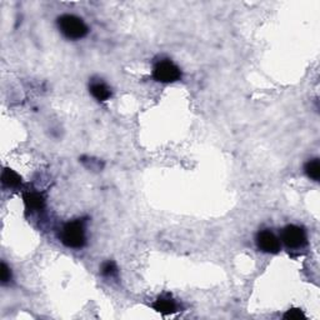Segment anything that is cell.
Returning <instances> with one entry per match:
<instances>
[{
  "label": "cell",
  "mask_w": 320,
  "mask_h": 320,
  "mask_svg": "<svg viewBox=\"0 0 320 320\" xmlns=\"http://www.w3.org/2000/svg\"><path fill=\"white\" fill-rule=\"evenodd\" d=\"M256 245L259 249L269 254H277L280 250V242L278 236L270 230H263L256 235Z\"/></svg>",
  "instance_id": "5"
},
{
  "label": "cell",
  "mask_w": 320,
  "mask_h": 320,
  "mask_svg": "<svg viewBox=\"0 0 320 320\" xmlns=\"http://www.w3.org/2000/svg\"><path fill=\"white\" fill-rule=\"evenodd\" d=\"M153 308H154L157 312L161 313L164 315L173 314V313L177 312V305L174 303L171 299H164L159 298L154 304H153Z\"/></svg>",
  "instance_id": "7"
},
{
  "label": "cell",
  "mask_w": 320,
  "mask_h": 320,
  "mask_svg": "<svg viewBox=\"0 0 320 320\" xmlns=\"http://www.w3.org/2000/svg\"><path fill=\"white\" fill-rule=\"evenodd\" d=\"M60 240L65 247L80 249L85 245L84 223L80 220L66 223L60 233Z\"/></svg>",
  "instance_id": "1"
},
{
  "label": "cell",
  "mask_w": 320,
  "mask_h": 320,
  "mask_svg": "<svg viewBox=\"0 0 320 320\" xmlns=\"http://www.w3.org/2000/svg\"><path fill=\"white\" fill-rule=\"evenodd\" d=\"M282 239L290 249H299L307 244V233L298 225H288L283 229Z\"/></svg>",
  "instance_id": "4"
},
{
  "label": "cell",
  "mask_w": 320,
  "mask_h": 320,
  "mask_svg": "<svg viewBox=\"0 0 320 320\" xmlns=\"http://www.w3.org/2000/svg\"><path fill=\"white\" fill-rule=\"evenodd\" d=\"M1 182H3V184L5 185V187L15 188L22 184V178H20L19 174L15 173L14 170L5 168L3 174H1Z\"/></svg>",
  "instance_id": "9"
},
{
  "label": "cell",
  "mask_w": 320,
  "mask_h": 320,
  "mask_svg": "<svg viewBox=\"0 0 320 320\" xmlns=\"http://www.w3.org/2000/svg\"><path fill=\"white\" fill-rule=\"evenodd\" d=\"M305 173L309 178L318 182L320 178V163L319 159H313L305 164Z\"/></svg>",
  "instance_id": "10"
},
{
  "label": "cell",
  "mask_w": 320,
  "mask_h": 320,
  "mask_svg": "<svg viewBox=\"0 0 320 320\" xmlns=\"http://www.w3.org/2000/svg\"><path fill=\"white\" fill-rule=\"evenodd\" d=\"M284 319L287 320H303L307 319L305 314L303 313V310L296 309V308H293V309H289L284 314Z\"/></svg>",
  "instance_id": "12"
},
{
  "label": "cell",
  "mask_w": 320,
  "mask_h": 320,
  "mask_svg": "<svg viewBox=\"0 0 320 320\" xmlns=\"http://www.w3.org/2000/svg\"><path fill=\"white\" fill-rule=\"evenodd\" d=\"M90 93L98 101H105L111 96V92L104 83H94L90 87Z\"/></svg>",
  "instance_id": "8"
},
{
  "label": "cell",
  "mask_w": 320,
  "mask_h": 320,
  "mask_svg": "<svg viewBox=\"0 0 320 320\" xmlns=\"http://www.w3.org/2000/svg\"><path fill=\"white\" fill-rule=\"evenodd\" d=\"M153 75H154L155 80L160 83H173L179 80L180 76H182V71L170 60H163L155 65Z\"/></svg>",
  "instance_id": "3"
},
{
  "label": "cell",
  "mask_w": 320,
  "mask_h": 320,
  "mask_svg": "<svg viewBox=\"0 0 320 320\" xmlns=\"http://www.w3.org/2000/svg\"><path fill=\"white\" fill-rule=\"evenodd\" d=\"M101 274L105 277H115L118 274V268L114 261H106L101 266Z\"/></svg>",
  "instance_id": "11"
},
{
  "label": "cell",
  "mask_w": 320,
  "mask_h": 320,
  "mask_svg": "<svg viewBox=\"0 0 320 320\" xmlns=\"http://www.w3.org/2000/svg\"><path fill=\"white\" fill-rule=\"evenodd\" d=\"M24 203L29 210H41L45 205V199L39 193H27L24 195Z\"/></svg>",
  "instance_id": "6"
},
{
  "label": "cell",
  "mask_w": 320,
  "mask_h": 320,
  "mask_svg": "<svg viewBox=\"0 0 320 320\" xmlns=\"http://www.w3.org/2000/svg\"><path fill=\"white\" fill-rule=\"evenodd\" d=\"M0 273H1V283H3V284H6V283L10 280L11 273H10V269L6 266L5 263H1V270H0Z\"/></svg>",
  "instance_id": "13"
},
{
  "label": "cell",
  "mask_w": 320,
  "mask_h": 320,
  "mask_svg": "<svg viewBox=\"0 0 320 320\" xmlns=\"http://www.w3.org/2000/svg\"><path fill=\"white\" fill-rule=\"evenodd\" d=\"M58 27L66 38L73 39V40L84 38L89 32L83 19L75 17V15H69V14L58 18Z\"/></svg>",
  "instance_id": "2"
}]
</instances>
